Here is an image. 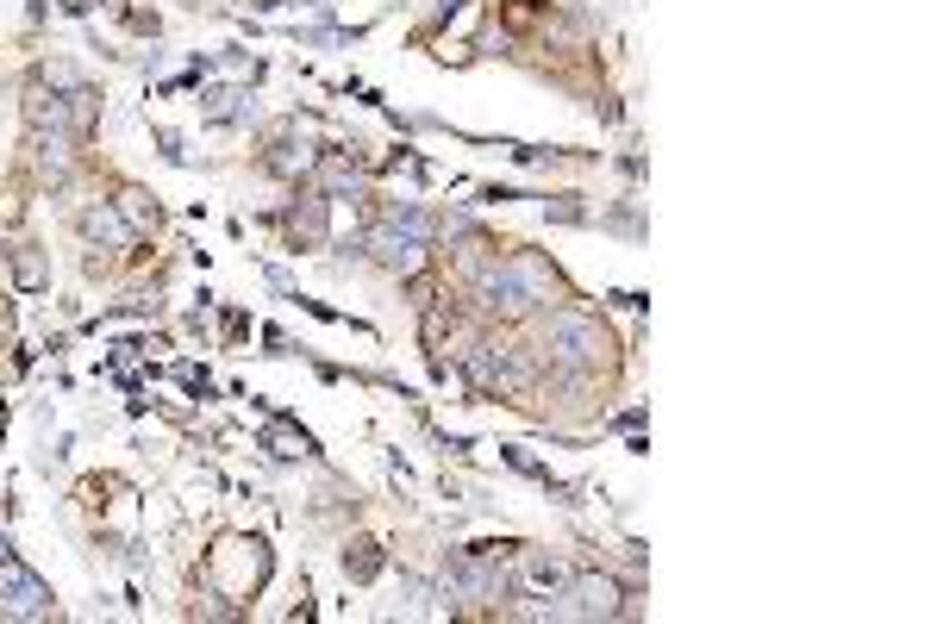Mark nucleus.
<instances>
[{
	"mask_svg": "<svg viewBox=\"0 0 937 624\" xmlns=\"http://www.w3.org/2000/svg\"><path fill=\"white\" fill-rule=\"evenodd\" d=\"M544 356L557 369H607L612 362V331L594 313H575V306H557L550 313V331H544Z\"/></svg>",
	"mask_w": 937,
	"mask_h": 624,
	"instance_id": "1",
	"label": "nucleus"
},
{
	"mask_svg": "<svg viewBox=\"0 0 937 624\" xmlns=\"http://www.w3.org/2000/svg\"><path fill=\"white\" fill-rule=\"evenodd\" d=\"M56 612V594L26 569V562H0V619H51Z\"/></svg>",
	"mask_w": 937,
	"mask_h": 624,
	"instance_id": "2",
	"label": "nucleus"
},
{
	"mask_svg": "<svg viewBox=\"0 0 937 624\" xmlns=\"http://www.w3.org/2000/svg\"><path fill=\"white\" fill-rule=\"evenodd\" d=\"M363 250L376 256L381 269H394V275H419L426 269V256H431V238H419V231H406V225L394 219H381L369 238H363Z\"/></svg>",
	"mask_w": 937,
	"mask_h": 624,
	"instance_id": "3",
	"label": "nucleus"
},
{
	"mask_svg": "<svg viewBox=\"0 0 937 624\" xmlns=\"http://www.w3.org/2000/svg\"><path fill=\"white\" fill-rule=\"evenodd\" d=\"M625 612H632V606H625L612 574H575V581L562 587V619H625Z\"/></svg>",
	"mask_w": 937,
	"mask_h": 624,
	"instance_id": "4",
	"label": "nucleus"
},
{
	"mask_svg": "<svg viewBox=\"0 0 937 624\" xmlns=\"http://www.w3.org/2000/svg\"><path fill=\"white\" fill-rule=\"evenodd\" d=\"M476 300H482L488 313H507V319L532 313V306H526V294H519V275H512V263H482V269H476Z\"/></svg>",
	"mask_w": 937,
	"mask_h": 624,
	"instance_id": "5",
	"label": "nucleus"
},
{
	"mask_svg": "<svg viewBox=\"0 0 937 624\" xmlns=\"http://www.w3.org/2000/svg\"><path fill=\"white\" fill-rule=\"evenodd\" d=\"M512 275H519V294H526V306H550V300H562V275L537 256V250H519L512 256Z\"/></svg>",
	"mask_w": 937,
	"mask_h": 624,
	"instance_id": "6",
	"label": "nucleus"
},
{
	"mask_svg": "<svg viewBox=\"0 0 937 624\" xmlns=\"http://www.w3.org/2000/svg\"><path fill=\"white\" fill-rule=\"evenodd\" d=\"M326 206H331L326 194H306L301 206H288V213H281L288 238H294V244H326Z\"/></svg>",
	"mask_w": 937,
	"mask_h": 624,
	"instance_id": "7",
	"label": "nucleus"
},
{
	"mask_svg": "<svg viewBox=\"0 0 937 624\" xmlns=\"http://www.w3.org/2000/svg\"><path fill=\"white\" fill-rule=\"evenodd\" d=\"M81 231H88L94 244H113V250H131V244H138V231H131L113 206H88V213H81Z\"/></svg>",
	"mask_w": 937,
	"mask_h": 624,
	"instance_id": "8",
	"label": "nucleus"
},
{
	"mask_svg": "<svg viewBox=\"0 0 937 624\" xmlns=\"http://www.w3.org/2000/svg\"><path fill=\"white\" fill-rule=\"evenodd\" d=\"M31 163L51 175V181H63L69 163H76V156H69V131H31Z\"/></svg>",
	"mask_w": 937,
	"mask_h": 624,
	"instance_id": "9",
	"label": "nucleus"
},
{
	"mask_svg": "<svg viewBox=\"0 0 937 624\" xmlns=\"http://www.w3.org/2000/svg\"><path fill=\"white\" fill-rule=\"evenodd\" d=\"M526 574H532L537 594H562V587L575 581V569H569L562 556H544V549H532V556H526Z\"/></svg>",
	"mask_w": 937,
	"mask_h": 624,
	"instance_id": "10",
	"label": "nucleus"
},
{
	"mask_svg": "<svg viewBox=\"0 0 937 624\" xmlns=\"http://www.w3.org/2000/svg\"><path fill=\"white\" fill-rule=\"evenodd\" d=\"M263 449H269V456H281V462H294V456H313V437H306V431H294V424L269 419V424H263Z\"/></svg>",
	"mask_w": 937,
	"mask_h": 624,
	"instance_id": "11",
	"label": "nucleus"
},
{
	"mask_svg": "<svg viewBox=\"0 0 937 624\" xmlns=\"http://www.w3.org/2000/svg\"><path fill=\"white\" fill-rule=\"evenodd\" d=\"M26 125H31V131H69V113H63V100H56V94L31 88V94H26Z\"/></svg>",
	"mask_w": 937,
	"mask_h": 624,
	"instance_id": "12",
	"label": "nucleus"
},
{
	"mask_svg": "<svg viewBox=\"0 0 937 624\" xmlns=\"http://www.w3.org/2000/svg\"><path fill=\"white\" fill-rule=\"evenodd\" d=\"M63 113H69V138L94 131V119H101V88H69V94H63Z\"/></svg>",
	"mask_w": 937,
	"mask_h": 624,
	"instance_id": "13",
	"label": "nucleus"
},
{
	"mask_svg": "<svg viewBox=\"0 0 937 624\" xmlns=\"http://www.w3.org/2000/svg\"><path fill=\"white\" fill-rule=\"evenodd\" d=\"M381 569H388V556H381L376 537H356V544L344 549V574H351V581H376Z\"/></svg>",
	"mask_w": 937,
	"mask_h": 624,
	"instance_id": "14",
	"label": "nucleus"
},
{
	"mask_svg": "<svg viewBox=\"0 0 937 624\" xmlns=\"http://www.w3.org/2000/svg\"><path fill=\"white\" fill-rule=\"evenodd\" d=\"M13 288H20V294L51 288V269H45V256H38V250H13Z\"/></svg>",
	"mask_w": 937,
	"mask_h": 624,
	"instance_id": "15",
	"label": "nucleus"
},
{
	"mask_svg": "<svg viewBox=\"0 0 937 624\" xmlns=\"http://www.w3.org/2000/svg\"><path fill=\"white\" fill-rule=\"evenodd\" d=\"M119 213H126L131 231H156V219H163V213H156V200L144 194V188H126V194H119Z\"/></svg>",
	"mask_w": 937,
	"mask_h": 624,
	"instance_id": "16",
	"label": "nucleus"
},
{
	"mask_svg": "<svg viewBox=\"0 0 937 624\" xmlns=\"http://www.w3.org/2000/svg\"><path fill=\"white\" fill-rule=\"evenodd\" d=\"M313 144H276V156H269V169L276 175H313Z\"/></svg>",
	"mask_w": 937,
	"mask_h": 624,
	"instance_id": "17",
	"label": "nucleus"
},
{
	"mask_svg": "<svg viewBox=\"0 0 937 624\" xmlns=\"http://www.w3.org/2000/svg\"><path fill=\"white\" fill-rule=\"evenodd\" d=\"M544 213H550V219H557V225H587V206H582V200H575V194H557V200H544Z\"/></svg>",
	"mask_w": 937,
	"mask_h": 624,
	"instance_id": "18",
	"label": "nucleus"
}]
</instances>
